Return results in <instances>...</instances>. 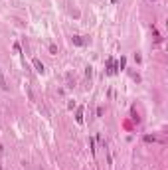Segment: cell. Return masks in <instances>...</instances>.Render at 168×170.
Listing matches in <instances>:
<instances>
[{
    "instance_id": "9",
    "label": "cell",
    "mask_w": 168,
    "mask_h": 170,
    "mask_svg": "<svg viewBox=\"0 0 168 170\" xmlns=\"http://www.w3.org/2000/svg\"><path fill=\"white\" fill-rule=\"evenodd\" d=\"M12 49H14V53H20V52H22V48H20V44H18V42L12 45Z\"/></svg>"
},
{
    "instance_id": "5",
    "label": "cell",
    "mask_w": 168,
    "mask_h": 170,
    "mask_svg": "<svg viewBox=\"0 0 168 170\" xmlns=\"http://www.w3.org/2000/svg\"><path fill=\"white\" fill-rule=\"evenodd\" d=\"M71 42H73L75 45H79V48H81V45H85V40H83V36H73V38H71Z\"/></svg>"
},
{
    "instance_id": "3",
    "label": "cell",
    "mask_w": 168,
    "mask_h": 170,
    "mask_svg": "<svg viewBox=\"0 0 168 170\" xmlns=\"http://www.w3.org/2000/svg\"><path fill=\"white\" fill-rule=\"evenodd\" d=\"M75 121H77V125H83V107H77V113H75Z\"/></svg>"
},
{
    "instance_id": "4",
    "label": "cell",
    "mask_w": 168,
    "mask_h": 170,
    "mask_svg": "<svg viewBox=\"0 0 168 170\" xmlns=\"http://www.w3.org/2000/svg\"><path fill=\"white\" fill-rule=\"evenodd\" d=\"M0 89H2V91H8V89H10V87H8V83H6V79H4L2 69H0Z\"/></svg>"
},
{
    "instance_id": "8",
    "label": "cell",
    "mask_w": 168,
    "mask_h": 170,
    "mask_svg": "<svg viewBox=\"0 0 168 170\" xmlns=\"http://www.w3.org/2000/svg\"><path fill=\"white\" fill-rule=\"evenodd\" d=\"M49 53H52V56H56V53H57V45L56 44H49Z\"/></svg>"
},
{
    "instance_id": "2",
    "label": "cell",
    "mask_w": 168,
    "mask_h": 170,
    "mask_svg": "<svg viewBox=\"0 0 168 170\" xmlns=\"http://www.w3.org/2000/svg\"><path fill=\"white\" fill-rule=\"evenodd\" d=\"M32 65H34V69H36L38 73H44L46 71V67H44V63H42L40 60H38V57H34L32 60Z\"/></svg>"
},
{
    "instance_id": "7",
    "label": "cell",
    "mask_w": 168,
    "mask_h": 170,
    "mask_svg": "<svg viewBox=\"0 0 168 170\" xmlns=\"http://www.w3.org/2000/svg\"><path fill=\"white\" fill-rule=\"evenodd\" d=\"M144 143H156V136H154V135H146L144 136Z\"/></svg>"
},
{
    "instance_id": "6",
    "label": "cell",
    "mask_w": 168,
    "mask_h": 170,
    "mask_svg": "<svg viewBox=\"0 0 168 170\" xmlns=\"http://www.w3.org/2000/svg\"><path fill=\"white\" fill-rule=\"evenodd\" d=\"M91 75H93V67L87 65V67H85V77H87V79H91Z\"/></svg>"
},
{
    "instance_id": "10",
    "label": "cell",
    "mask_w": 168,
    "mask_h": 170,
    "mask_svg": "<svg viewBox=\"0 0 168 170\" xmlns=\"http://www.w3.org/2000/svg\"><path fill=\"white\" fill-rule=\"evenodd\" d=\"M125 65H127V60H125V57H121V61H119V67H121V69H125Z\"/></svg>"
},
{
    "instance_id": "11",
    "label": "cell",
    "mask_w": 168,
    "mask_h": 170,
    "mask_svg": "<svg viewBox=\"0 0 168 170\" xmlns=\"http://www.w3.org/2000/svg\"><path fill=\"white\" fill-rule=\"evenodd\" d=\"M117 2H119V0H111V4H117Z\"/></svg>"
},
{
    "instance_id": "1",
    "label": "cell",
    "mask_w": 168,
    "mask_h": 170,
    "mask_svg": "<svg viewBox=\"0 0 168 170\" xmlns=\"http://www.w3.org/2000/svg\"><path fill=\"white\" fill-rule=\"evenodd\" d=\"M107 73H109V75H115V73H117V61L113 60V57H109V60H107Z\"/></svg>"
}]
</instances>
